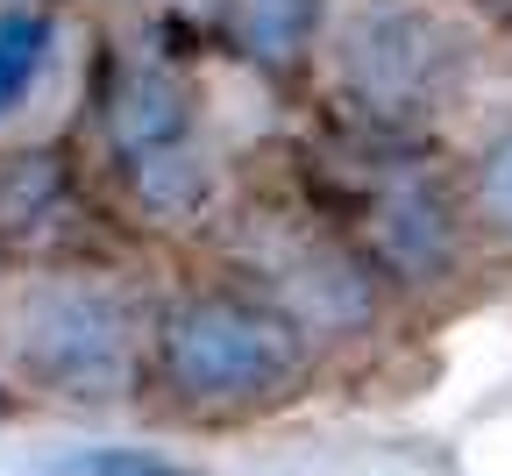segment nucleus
Segmentation results:
<instances>
[{
  "mask_svg": "<svg viewBox=\"0 0 512 476\" xmlns=\"http://www.w3.org/2000/svg\"><path fill=\"white\" fill-rule=\"evenodd\" d=\"M164 370L192 405H249L278 398L299 377L292 320L242 299H192L164 327Z\"/></svg>",
  "mask_w": 512,
  "mask_h": 476,
  "instance_id": "f257e3e1",
  "label": "nucleus"
},
{
  "mask_svg": "<svg viewBox=\"0 0 512 476\" xmlns=\"http://www.w3.org/2000/svg\"><path fill=\"white\" fill-rule=\"evenodd\" d=\"M22 370L64 398H114L128 391V313L93 285H43L15 320Z\"/></svg>",
  "mask_w": 512,
  "mask_h": 476,
  "instance_id": "f03ea898",
  "label": "nucleus"
},
{
  "mask_svg": "<svg viewBox=\"0 0 512 476\" xmlns=\"http://www.w3.org/2000/svg\"><path fill=\"white\" fill-rule=\"evenodd\" d=\"M114 143L128 157V171H136L143 199L164 214H185L200 207L207 192V171H200V150H192V121H185V100L171 79L157 72H136L121 86L114 100Z\"/></svg>",
  "mask_w": 512,
  "mask_h": 476,
  "instance_id": "7ed1b4c3",
  "label": "nucleus"
},
{
  "mask_svg": "<svg viewBox=\"0 0 512 476\" xmlns=\"http://www.w3.org/2000/svg\"><path fill=\"white\" fill-rule=\"evenodd\" d=\"M441 36L427 15L413 8H370L356 29H349V72L377 93V100H413L427 93V79L441 72Z\"/></svg>",
  "mask_w": 512,
  "mask_h": 476,
  "instance_id": "20e7f679",
  "label": "nucleus"
},
{
  "mask_svg": "<svg viewBox=\"0 0 512 476\" xmlns=\"http://www.w3.org/2000/svg\"><path fill=\"white\" fill-rule=\"evenodd\" d=\"M43 57H50V22L29 15V8H8L0 15V121L22 107V93L43 72Z\"/></svg>",
  "mask_w": 512,
  "mask_h": 476,
  "instance_id": "39448f33",
  "label": "nucleus"
},
{
  "mask_svg": "<svg viewBox=\"0 0 512 476\" xmlns=\"http://www.w3.org/2000/svg\"><path fill=\"white\" fill-rule=\"evenodd\" d=\"M64 476H192V469H178V462H164L150 448H93V455H79Z\"/></svg>",
  "mask_w": 512,
  "mask_h": 476,
  "instance_id": "423d86ee",
  "label": "nucleus"
},
{
  "mask_svg": "<svg viewBox=\"0 0 512 476\" xmlns=\"http://www.w3.org/2000/svg\"><path fill=\"white\" fill-rule=\"evenodd\" d=\"M484 185H491V207H498V221L512 228V143L491 157V178H484Z\"/></svg>",
  "mask_w": 512,
  "mask_h": 476,
  "instance_id": "0eeeda50",
  "label": "nucleus"
}]
</instances>
